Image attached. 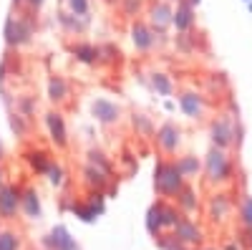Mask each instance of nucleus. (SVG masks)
Wrapping results in <instances>:
<instances>
[{
    "label": "nucleus",
    "mask_w": 252,
    "mask_h": 250,
    "mask_svg": "<svg viewBox=\"0 0 252 250\" xmlns=\"http://www.w3.org/2000/svg\"><path fill=\"white\" fill-rule=\"evenodd\" d=\"M157 245H159L161 250H189V248H184L172 233H161V235L157 238Z\"/></svg>",
    "instance_id": "24"
},
{
    "label": "nucleus",
    "mask_w": 252,
    "mask_h": 250,
    "mask_svg": "<svg viewBox=\"0 0 252 250\" xmlns=\"http://www.w3.org/2000/svg\"><path fill=\"white\" fill-rule=\"evenodd\" d=\"M166 3H172V0H166ZM177 3H179V0H177Z\"/></svg>",
    "instance_id": "32"
},
{
    "label": "nucleus",
    "mask_w": 252,
    "mask_h": 250,
    "mask_svg": "<svg viewBox=\"0 0 252 250\" xmlns=\"http://www.w3.org/2000/svg\"><path fill=\"white\" fill-rule=\"evenodd\" d=\"M149 83H152V89H154L157 94H161V96H169V94L174 91V83H172V78L166 76V73H161V71L149 73Z\"/></svg>",
    "instance_id": "18"
},
{
    "label": "nucleus",
    "mask_w": 252,
    "mask_h": 250,
    "mask_svg": "<svg viewBox=\"0 0 252 250\" xmlns=\"http://www.w3.org/2000/svg\"><path fill=\"white\" fill-rule=\"evenodd\" d=\"M172 26H177L179 33H187L189 28L194 26V8L187 3V0H179L177 8H174V15H172Z\"/></svg>",
    "instance_id": "12"
},
{
    "label": "nucleus",
    "mask_w": 252,
    "mask_h": 250,
    "mask_svg": "<svg viewBox=\"0 0 252 250\" xmlns=\"http://www.w3.org/2000/svg\"><path fill=\"white\" fill-rule=\"evenodd\" d=\"M164 40H166V36L152 31L149 23H141V20H136V23L131 26V43H134V48H136L139 53L154 51V46H161Z\"/></svg>",
    "instance_id": "5"
},
{
    "label": "nucleus",
    "mask_w": 252,
    "mask_h": 250,
    "mask_svg": "<svg viewBox=\"0 0 252 250\" xmlns=\"http://www.w3.org/2000/svg\"><path fill=\"white\" fill-rule=\"evenodd\" d=\"M20 187L15 184H3L0 187V220L13 222L15 215L20 213Z\"/></svg>",
    "instance_id": "6"
},
{
    "label": "nucleus",
    "mask_w": 252,
    "mask_h": 250,
    "mask_svg": "<svg viewBox=\"0 0 252 250\" xmlns=\"http://www.w3.org/2000/svg\"><path fill=\"white\" fill-rule=\"evenodd\" d=\"M73 53H76L78 61H83V64H98V46L78 43V46H73Z\"/></svg>",
    "instance_id": "22"
},
{
    "label": "nucleus",
    "mask_w": 252,
    "mask_h": 250,
    "mask_svg": "<svg viewBox=\"0 0 252 250\" xmlns=\"http://www.w3.org/2000/svg\"><path fill=\"white\" fill-rule=\"evenodd\" d=\"M157 147L164 154H177V149L182 147V129L172 121L161 124V127L157 129Z\"/></svg>",
    "instance_id": "7"
},
{
    "label": "nucleus",
    "mask_w": 252,
    "mask_h": 250,
    "mask_svg": "<svg viewBox=\"0 0 252 250\" xmlns=\"http://www.w3.org/2000/svg\"><path fill=\"white\" fill-rule=\"evenodd\" d=\"M68 8L78 18H89V0H68Z\"/></svg>",
    "instance_id": "26"
},
{
    "label": "nucleus",
    "mask_w": 252,
    "mask_h": 250,
    "mask_svg": "<svg viewBox=\"0 0 252 250\" xmlns=\"http://www.w3.org/2000/svg\"><path fill=\"white\" fill-rule=\"evenodd\" d=\"M224 250H245V245L240 243V238H232V240L224 243Z\"/></svg>",
    "instance_id": "29"
},
{
    "label": "nucleus",
    "mask_w": 252,
    "mask_h": 250,
    "mask_svg": "<svg viewBox=\"0 0 252 250\" xmlns=\"http://www.w3.org/2000/svg\"><path fill=\"white\" fill-rule=\"evenodd\" d=\"M48 91H51V99H53V101H58V104H61V101H66V99L71 96L66 78H61V76H53V78H51Z\"/></svg>",
    "instance_id": "19"
},
{
    "label": "nucleus",
    "mask_w": 252,
    "mask_h": 250,
    "mask_svg": "<svg viewBox=\"0 0 252 250\" xmlns=\"http://www.w3.org/2000/svg\"><path fill=\"white\" fill-rule=\"evenodd\" d=\"M209 137H212V147L229 149L232 144H240V127L235 124V116H217L209 124Z\"/></svg>",
    "instance_id": "3"
},
{
    "label": "nucleus",
    "mask_w": 252,
    "mask_h": 250,
    "mask_svg": "<svg viewBox=\"0 0 252 250\" xmlns=\"http://www.w3.org/2000/svg\"><path fill=\"white\" fill-rule=\"evenodd\" d=\"M174 202H177V207H179V210H182L187 217H189V215H194V213H199V207H202L199 195H197V190H194L192 184H187Z\"/></svg>",
    "instance_id": "13"
},
{
    "label": "nucleus",
    "mask_w": 252,
    "mask_h": 250,
    "mask_svg": "<svg viewBox=\"0 0 252 250\" xmlns=\"http://www.w3.org/2000/svg\"><path fill=\"white\" fill-rule=\"evenodd\" d=\"M237 215H240V225H242V230L252 233V197H250V195H242Z\"/></svg>",
    "instance_id": "21"
},
{
    "label": "nucleus",
    "mask_w": 252,
    "mask_h": 250,
    "mask_svg": "<svg viewBox=\"0 0 252 250\" xmlns=\"http://www.w3.org/2000/svg\"><path fill=\"white\" fill-rule=\"evenodd\" d=\"M235 210V200L229 197L227 192H215L212 197L207 200V215L212 222H224Z\"/></svg>",
    "instance_id": "8"
},
{
    "label": "nucleus",
    "mask_w": 252,
    "mask_h": 250,
    "mask_svg": "<svg viewBox=\"0 0 252 250\" xmlns=\"http://www.w3.org/2000/svg\"><path fill=\"white\" fill-rule=\"evenodd\" d=\"M91 111H94V116H96L101 124H106V127H111V124H119V119H121L119 104H114L111 99H96V101L91 104Z\"/></svg>",
    "instance_id": "11"
},
{
    "label": "nucleus",
    "mask_w": 252,
    "mask_h": 250,
    "mask_svg": "<svg viewBox=\"0 0 252 250\" xmlns=\"http://www.w3.org/2000/svg\"><path fill=\"white\" fill-rule=\"evenodd\" d=\"M194 250H215V248H209V245H202V248H194Z\"/></svg>",
    "instance_id": "31"
},
{
    "label": "nucleus",
    "mask_w": 252,
    "mask_h": 250,
    "mask_svg": "<svg viewBox=\"0 0 252 250\" xmlns=\"http://www.w3.org/2000/svg\"><path fill=\"white\" fill-rule=\"evenodd\" d=\"M179 107L189 119H197V121L204 119V114H207V101L197 91H182L179 94Z\"/></svg>",
    "instance_id": "10"
},
{
    "label": "nucleus",
    "mask_w": 252,
    "mask_h": 250,
    "mask_svg": "<svg viewBox=\"0 0 252 250\" xmlns=\"http://www.w3.org/2000/svg\"><path fill=\"white\" fill-rule=\"evenodd\" d=\"M20 213H23L28 220H38L40 217V200H38V192L33 187H26L20 192Z\"/></svg>",
    "instance_id": "14"
},
{
    "label": "nucleus",
    "mask_w": 252,
    "mask_h": 250,
    "mask_svg": "<svg viewBox=\"0 0 252 250\" xmlns=\"http://www.w3.org/2000/svg\"><path fill=\"white\" fill-rule=\"evenodd\" d=\"M232 175H235V164H232V157L227 154V149L212 147L207 152V157H204V182L209 187H220V184L232 182Z\"/></svg>",
    "instance_id": "2"
},
{
    "label": "nucleus",
    "mask_w": 252,
    "mask_h": 250,
    "mask_svg": "<svg viewBox=\"0 0 252 250\" xmlns=\"http://www.w3.org/2000/svg\"><path fill=\"white\" fill-rule=\"evenodd\" d=\"M48 175H51V177H48V179H51V184H56V187H61V184H63V170H61L58 164H56V167L51 164V170H48Z\"/></svg>",
    "instance_id": "27"
},
{
    "label": "nucleus",
    "mask_w": 252,
    "mask_h": 250,
    "mask_svg": "<svg viewBox=\"0 0 252 250\" xmlns=\"http://www.w3.org/2000/svg\"><path fill=\"white\" fill-rule=\"evenodd\" d=\"M46 121H48V129H51L53 142L58 144V147H66L68 132H66V121H63V116L56 114V111H51V114H46Z\"/></svg>",
    "instance_id": "16"
},
{
    "label": "nucleus",
    "mask_w": 252,
    "mask_h": 250,
    "mask_svg": "<svg viewBox=\"0 0 252 250\" xmlns=\"http://www.w3.org/2000/svg\"><path fill=\"white\" fill-rule=\"evenodd\" d=\"M187 187L184 175L179 172L177 159H159L154 170V190L161 200H177L179 192Z\"/></svg>",
    "instance_id": "1"
},
{
    "label": "nucleus",
    "mask_w": 252,
    "mask_h": 250,
    "mask_svg": "<svg viewBox=\"0 0 252 250\" xmlns=\"http://www.w3.org/2000/svg\"><path fill=\"white\" fill-rule=\"evenodd\" d=\"M126 13H129V15H136L139 13V8H141V3H139V0H126Z\"/></svg>",
    "instance_id": "28"
},
{
    "label": "nucleus",
    "mask_w": 252,
    "mask_h": 250,
    "mask_svg": "<svg viewBox=\"0 0 252 250\" xmlns=\"http://www.w3.org/2000/svg\"><path fill=\"white\" fill-rule=\"evenodd\" d=\"M134 129H139L141 134H157V127L152 124V119L146 116V114H134Z\"/></svg>",
    "instance_id": "25"
},
{
    "label": "nucleus",
    "mask_w": 252,
    "mask_h": 250,
    "mask_svg": "<svg viewBox=\"0 0 252 250\" xmlns=\"http://www.w3.org/2000/svg\"><path fill=\"white\" fill-rule=\"evenodd\" d=\"M177 167H179V172L184 175V179L189 182V179H194V177L199 175L202 162H199L194 154H182V157H177Z\"/></svg>",
    "instance_id": "17"
},
{
    "label": "nucleus",
    "mask_w": 252,
    "mask_h": 250,
    "mask_svg": "<svg viewBox=\"0 0 252 250\" xmlns=\"http://www.w3.org/2000/svg\"><path fill=\"white\" fill-rule=\"evenodd\" d=\"M240 243L247 248V250H252V233H247V230H242V235H240Z\"/></svg>",
    "instance_id": "30"
},
{
    "label": "nucleus",
    "mask_w": 252,
    "mask_h": 250,
    "mask_svg": "<svg viewBox=\"0 0 252 250\" xmlns=\"http://www.w3.org/2000/svg\"><path fill=\"white\" fill-rule=\"evenodd\" d=\"M172 15H174L172 3H166V0H154L152 8H149V26H152V31L164 33L166 28L172 26Z\"/></svg>",
    "instance_id": "9"
},
{
    "label": "nucleus",
    "mask_w": 252,
    "mask_h": 250,
    "mask_svg": "<svg viewBox=\"0 0 252 250\" xmlns=\"http://www.w3.org/2000/svg\"><path fill=\"white\" fill-rule=\"evenodd\" d=\"M46 245H48L51 250H78L76 240L68 235L66 227H56V230L46 238Z\"/></svg>",
    "instance_id": "15"
},
{
    "label": "nucleus",
    "mask_w": 252,
    "mask_h": 250,
    "mask_svg": "<svg viewBox=\"0 0 252 250\" xmlns=\"http://www.w3.org/2000/svg\"><path fill=\"white\" fill-rule=\"evenodd\" d=\"M172 235L189 250H194V248H202L204 245V230H202V225L194 220V217H182L179 225L172 230Z\"/></svg>",
    "instance_id": "4"
},
{
    "label": "nucleus",
    "mask_w": 252,
    "mask_h": 250,
    "mask_svg": "<svg viewBox=\"0 0 252 250\" xmlns=\"http://www.w3.org/2000/svg\"><path fill=\"white\" fill-rule=\"evenodd\" d=\"M89 159H91V167H96V170H98V172H103L106 177H111V175H114V170H111V162L106 159V154H103V152L91 149V152H89Z\"/></svg>",
    "instance_id": "23"
},
{
    "label": "nucleus",
    "mask_w": 252,
    "mask_h": 250,
    "mask_svg": "<svg viewBox=\"0 0 252 250\" xmlns=\"http://www.w3.org/2000/svg\"><path fill=\"white\" fill-rule=\"evenodd\" d=\"M0 250H20V235L13 227L0 225Z\"/></svg>",
    "instance_id": "20"
}]
</instances>
